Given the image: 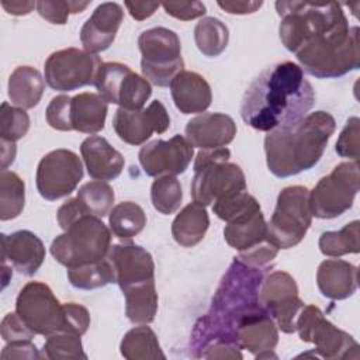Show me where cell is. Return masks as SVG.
Listing matches in <instances>:
<instances>
[{
	"instance_id": "6da1fadb",
	"label": "cell",
	"mask_w": 360,
	"mask_h": 360,
	"mask_svg": "<svg viewBox=\"0 0 360 360\" xmlns=\"http://www.w3.org/2000/svg\"><path fill=\"white\" fill-rule=\"evenodd\" d=\"M276 10L280 39L308 75L335 79L359 69V27H349L339 3L276 1Z\"/></svg>"
},
{
	"instance_id": "7a4b0ae2",
	"label": "cell",
	"mask_w": 360,
	"mask_h": 360,
	"mask_svg": "<svg viewBox=\"0 0 360 360\" xmlns=\"http://www.w3.org/2000/svg\"><path fill=\"white\" fill-rule=\"evenodd\" d=\"M315 103V91L294 62L266 68L246 89L240 117L249 127L270 132L300 122Z\"/></svg>"
},
{
	"instance_id": "3957f363",
	"label": "cell",
	"mask_w": 360,
	"mask_h": 360,
	"mask_svg": "<svg viewBox=\"0 0 360 360\" xmlns=\"http://www.w3.org/2000/svg\"><path fill=\"white\" fill-rule=\"evenodd\" d=\"M335 129L336 122L329 112L315 111L292 127L270 131L264 138L269 170L277 177H290L312 169Z\"/></svg>"
},
{
	"instance_id": "277c9868",
	"label": "cell",
	"mask_w": 360,
	"mask_h": 360,
	"mask_svg": "<svg viewBox=\"0 0 360 360\" xmlns=\"http://www.w3.org/2000/svg\"><path fill=\"white\" fill-rule=\"evenodd\" d=\"M228 148L201 149L194 160V177L190 186L193 200L204 207L235 191L246 190L245 173L229 162Z\"/></svg>"
},
{
	"instance_id": "5b68a950",
	"label": "cell",
	"mask_w": 360,
	"mask_h": 360,
	"mask_svg": "<svg viewBox=\"0 0 360 360\" xmlns=\"http://www.w3.org/2000/svg\"><path fill=\"white\" fill-rule=\"evenodd\" d=\"M111 248V232L94 215H83L51 243V255L58 263L70 269L96 263L107 257Z\"/></svg>"
},
{
	"instance_id": "8992f818",
	"label": "cell",
	"mask_w": 360,
	"mask_h": 360,
	"mask_svg": "<svg viewBox=\"0 0 360 360\" xmlns=\"http://www.w3.org/2000/svg\"><path fill=\"white\" fill-rule=\"evenodd\" d=\"M312 224L309 190L290 186L280 191L274 212L267 222V239L278 249L298 245Z\"/></svg>"
},
{
	"instance_id": "52a82bcc",
	"label": "cell",
	"mask_w": 360,
	"mask_h": 360,
	"mask_svg": "<svg viewBox=\"0 0 360 360\" xmlns=\"http://www.w3.org/2000/svg\"><path fill=\"white\" fill-rule=\"evenodd\" d=\"M138 45L142 53V75L155 86H170L172 80L184 70L181 44L174 31L165 27L149 28L139 35Z\"/></svg>"
},
{
	"instance_id": "ba28073f",
	"label": "cell",
	"mask_w": 360,
	"mask_h": 360,
	"mask_svg": "<svg viewBox=\"0 0 360 360\" xmlns=\"http://www.w3.org/2000/svg\"><path fill=\"white\" fill-rule=\"evenodd\" d=\"M360 188L357 160L342 162L309 191L312 217L332 219L352 208Z\"/></svg>"
},
{
	"instance_id": "9c48e42d",
	"label": "cell",
	"mask_w": 360,
	"mask_h": 360,
	"mask_svg": "<svg viewBox=\"0 0 360 360\" xmlns=\"http://www.w3.org/2000/svg\"><path fill=\"white\" fill-rule=\"evenodd\" d=\"M295 330L302 342L314 343L319 357L323 359H359V343L329 322L315 305H304L297 316Z\"/></svg>"
},
{
	"instance_id": "30bf717a",
	"label": "cell",
	"mask_w": 360,
	"mask_h": 360,
	"mask_svg": "<svg viewBox=\"0 0 360 360\" xmlns=\"http://www.w3.org/2000/svg\"><path fill=\"white\" fill-rule=\"evenodd\" d=\"M15 312L35 335L49 336L65 328L63 304L58 301L49 285L41 281H30L20 290Z\"/></svg>"
},
{
	"instance_id": "8fae6325",
	"label": "cell",
	"mask_w": 360,
	"mask_h": 360,
	"mask_svg": "<svg viewBox=\"0 0 360 360\" xmlns=\"http://www.w3.org/2000/svg\"><path fill=\"white\" fill-rule=\"evenodd\" d=\"M94 86L107 103L127 110H141L152 94L150 83L120 62H103Z\"/></svg>"
},
{
	"instance_id": "7c38bea8",
	"label": "cell",
	"mask_w": 360,
	"mask_h": 360,
	"mask_svg": "<svg viewBox=\"0 0 360 360\" xmlns=\"http://www.w3.org/2000/svg\"><path fill=\"white\" fill-rule=\"evenodd\" d=\"M100 56L77 48L56 51L45 60V80L58 91H72L79 87L94 84L101 65Z\"/></svg>"
},
{
	"instance_id": "4fadbf2b",
	"label": "cell",
	"mask_w": 360,
	"mask_h": 360,
	"mask_svg": "<svg viewBox=\"0 0 360 360\" xmlns=\"http://www.w3.org/2000/svg\"><path fill=\"white\" fill-rule=\"evenodd\" d=\"M83 177L80 158L69 149L46 153L37 167V190L42 198L55 201L69 195Z\"/></svg>"
},
{
	"instance_id": "5bb4252c",
	"label": "cell",
	"mask_w": 360,
	"mask_h": 360,
	"mask_svg": "<svg viewBox=\"0 0 360 360\" xmlns=\"http://www.w3.org/2000/svg\"><path fill=\"white\" fill-rule=\"evenodd\" d=\"M259 300L284 333L295 332L297 316L304 308L292 276L285 271H271L262 281Z\"/></svg>"
},
{
	"instance_id": "9a60e30c",
	"label": "cell",
	"mask_w": 360,
	"mask_h": 360,
	"mask_svg": "<svg viewBox=\"0 0 360 360\" xmlns=\"http://www.w3.org/2000/svg\"><path fill=\"white\" fill-rule=\"evenodd\" d=\"M194 156V146L183 135L169 141L155 139L143 145L138 153L139 163L148 176H176L184 173Z\"/></svg>"
},
{
	"instance_id": "2e32d148",
	"label": "cell",
	"mask_w": 360,
	"mask_h": 360,
	"mask_svg": "<svg viewBox=\"0 0 360 360\" xmlns=\"http://www.w3.org/2000/svg\"><path fill=\"white\" fill-rule=\"evenodd\" d=\"M112 127L120 139L138 146L145 143L153 132H166L170 127V117L166 107L159 100H153L146 108L141 110L120 107L114 114Z\"/></svg>"
},
{
	"instance_id": "e0dca14e",
	"label": "cell",
	"mask_w": 360,
	"mask_h": 360,
	"mask_svg": "<svg viewBox=\"0 0 360 360\" xmlns=\"http://www.w3.org/2000/svg\"><path fill=\"white\" fill-rule=\"evenodd\" d=\"M107 257L112 264L115 283L121 291L138 284L155 281V263L146 249L132 242L118 243L110 248Z\"/></svg>"
},
{
	"instance_id": "ac0fdd59",
	"label": "cell",
	"mask_w": 360,
	"mask_h": 360,
	"mask_svg": "<svg viewBox=\"0 0 360 360\" xmlns=\"http://www.w3.org/2000/svg\"><path fill=\"white\" fill-rule=\"evenodd\" d=\"M124 20L122 7L107 1L98 4L80 30V41L84 51L97 55L110 48Z\"/></svg>"
},
{
	"instance_id": "d6986e66",
	"label": "cell",
	"mask_w": 360,
	"mask_h": 360,
	"mask_svg": "<svg viewBox=\"0 0 360 360\" xmlns=\"http://www.w3.org/2000/svg\"><path fill=\"white\" fill-rule=\"evenodd\" d=\"M45 246L31 231L1 233V263H10L18 273L32 276L42 266Z\"/></svg>"
},
{
	"instance_id": "ffe728a7",
	"label": "cell",
	"mask_w": 360,
	"mask_h": 360,
	"mask_svg": "<svg viewBox=\"0 0 360 360\" xmlns=\"http://www.w3.org/2000/svg\"><path fill=\"white\" fill-rule=\"evenodd\" d=\"M236 338L240 349H246L256 359L277 357L273 349L278 342V332L266 309L245 316L236 328Z\"/></svg>"
},
{
	"instance_id": "44dd1931",
	"label": "cell",
	"mask_w": 360,
	"mask_h": 360,
	"mask_svg": "<svg viewBox=\"0 0 360 360\" xmlns=\"http://www.w3.org/2000/svg\"><path fill=\"white\" fill-rule=\"evenodd\" d=\"M236 135L232 117L222 112H205L191 118L186 125V138L200 149L224 148Z\"/></svg>"
},
{
	"instance_id": "7402d4cb",
	"label": "cell",
	"mask_w": 360,
	"mask_h": 360,
	"mask_svg": "<svg viewBox=\"0 0 360 360\" xmlns=\"http://www.w3.org/2000/svg\"><path fill=\"white\" fill-rule=\"evenodd\" d=\"M80 153L89 176L96 180L108 181L117 179L125 165L124 156L105 138L98 135L86 138L80 145Z\"/></svg>"
},
{
	"instance_id": "603a6c76",
	"label": "cell",
	"mask_w": 360,
	"mask_h": 360,
	"mask_svg": "<svg viewBox=\"0 0 360 360\" xmlns=\"http://www.w3.org/2000/svg\"><path fill=\"white\" fill-rule=\"evenodd\" d=\"M170 93L176 108L183 114L204 112L212 101L208 82L198 73L183 70L170 83Z\"/></svg>"
},
{
	"instance_id": "cb8c5ba5",
	"label": "cell",
	"mask_w": 360,
	"mask_h": 360,
	"mask_svg": "<svg viewBox=\"0 0 360 360\" xmlns=\"http://www.w3.org/2000/svg\"><path fill=\"white\" fill-rule=\"evenodd\" d=\"M316 284L323 297L346 300L357 290V267L340 259L323 260L316 271Z\"/></svg>"
},
{
	"instance_id": "d4e9b609",
	"label": "cell",
	"mask_w": 360,
	"mask_h": 360,
	"mask_svg": "<svg viewBox=\"0 0 360 360\" xmlns=\"http://www.w3.org/2000/svg\"><path fill=\"white\" fill-rule=\"evenodd\" d=\"M108 105L98 93H80L70 101V122L73 131L97 134L104 128Z\"/></svg>"
},
{
	"instance_id": "484cf974",
	"label": "cell",
	"mask_w": 360,
	"mask_h": 360,
	"mask_svg": "<svg viewBox=\"0 0 360 360\" xmlns=\"http://www.w3.org/2000/svg\"><path fill=\"white\" fill-rule=\"evenodd\" d=\"M210 226L208 212L198 202L187 204L172 222L173 239L183 248H193L202 240Z\"/></svg>"
},
{
	"instance_id": "4316f807",
	"label": "cell",
	"mask_w": 360,
	"mask_h": 360,
	"mask_svg": "<svg viewBox=\"0 0 360 360\" xmlns=\"http://www.w3.org/2000/svg\"><path fill=\"white\" fill-rule=\"evenodd\" d=\"M45 83L41 73L32 66H18L8 77V98L13 105L34 108L44 93Z\"/></svg>"
},
{
	"instance_id": "83f0119b",
	"label": "cell",
	"mask_w": 360,
	"mask_h": 360,
	"mask_svg": "<svg viewBox=\"0 0 360 360\" xmlns=\"http://www.w3.org/2000/svg\"><path fill=\"white\" fill-rule=\"evenodd\" d=\"M224 238L231 248L239 252L248 250L267 239V224L262 211L226 224Z\"/></svg>"
},
{
	"instance_id": "f1b7e54d",
	"label": "cell",
	"mask_w": 360,
	"mask_h": 360,
	"mask_svg": "<svg viewBox=\"0 0 360 360\" xmlns=\"http://www.w3.org/2000/svg\"><path fill=\"white\" fill-rule=\"evenodd\" d=\"M122 294L125 297V315L132 323L146 325L155 319L158 311L155 281L129 287Z\"/></svg>"
},
{
	"instance_id": "f546056e",
	"label": "cell",
	"mask_w": 360,
	"mask_h": 360,
	"mask_svg": "<svg viewBox=\"0 0 360 360\" xmlns=\"http://www.w3.org/2000/svg\"><path fill=\"white\" fill-rule=\"evenodd\" d=\"M121 354L128 360H156L166 359L160 349L158 336L155 332L146 326H136L128 330L120 345Z\"/></svg>"
},
{
	"instance_id": "4dcf8cb0",
	"label": "cell",
	"mask_w": 360,
	"mask_h": 360,
	"mask_svg": "<svg viewBox=\"0 0 360 360\" xmlns=\"http://www.w3.org/2000/svg\"><path fill=\"white\" fill-rule=\"evenodd\" d=\"M229 39L226 25L215 17H204L194 27V41L198 51L208 58L219 56Z\"/></svg>"
},
{
	"instance_id": "1f68e13d",
	"label": "cell",
	"mask_w": 360,
	"mask_h": 360,
	"mask_svg": "<svg viewBox=\"0 0 360 360\" xmlns=\"http://www.w3.org/2000/svg\"><path fill=\"white\" fill-rule=\"evenodd\" d=\"M108 224L117 238L131 239L145 228L146 215L141 205L132 201H122L111 208Z\"/></svg>"
},
{
	"instance_id": "d6a6232c",
	"label": "cell",
	"mask_w": 360,
	"mask_h": 360,
	"mask_svg": "<svg viewBox=\"0 0 360 360\" xmlns=\"http://www.w3.org/2000/svg\"><path fill=\"white\" fill-rule=\"evenodd\" d=\"M69 283L79 290H96L115 283V274L108 257L96 263L68 269Z\"/></svg>"
},
{
	"instance_id": "836d02e7",
	"label": "cell",
	"mask_w": 360,
	"mask_h": 360,
	"mask_svg": "<svg viewBox=\"0 0 360 360\" xmlns=\"http://www.w3.org/2000/svg\"><path fill=\"white\" fill-rule=\"evenodd\" d=\"M25 202V184L21 177L10 170L0 173V219L17 218Z\"/></svg>"
},
{
	"instance_id": "e575fe53",
	"label": "cell",
	"mask_w": 360,
	"mask_h": 360,
	"mask_svg": "<svg viewBox=\"0 0 360 360\" xmlns=\"http://www.w3.org/2000/svg\"><path fill=\"white\" fill-rule=\"evenodd\" d=\"M359 225L357 219L345 225L340 231H326L319 238V249L325 256L340 257L347 253H359Z\"/></svg>"
},
{
	"instance_id": "d590c367",
	"label": "cell",
	"mask_w": 360,
	"mask_h": 360,
	"mask_svg": "<svg viewBox=\"0 0 360 360\" xmlns=\"http://www.w3.org/2000/svg\"><path fill=\"white\" fill-rule=\"evenodd\" d=\"M212 211L219 219L229 224L262 210L257 200L253 195H250L246 190H243L231 193L214 201Z\"/></svg>"
},
{
	"instance_id": "8d00e7d4",
	"label": "cell",
	"mask_w": 360,
	"mask_h": 360,
	"mask_svg": "<svg viewBox=\"0 0 360 360\" xmlns=\"http://www.w3.org/2000/svg\"><path fill=\"white\" fill-rule=\"evenodd\" d=\"M76 197L79 198L87 214L103 218L110 214L115 194L112 187L107 181L93 180L83 184L79 188Z\"/></svg>"
},
{
	"instance_id": "74e56055",
	"label": "cell",
	"mask_w": 360,
	"mask_h": 360,
	"mask_svg": "<svg viewBox=\"0 0 360 360\" xmlns=\"http://www.w3.org/2000/svg\"><path fill=\"white\" fill-rule=\"evenodd\" d=\"M150 200L153 208L160 214L170 215L176 212L183 200L181 184L176 176H159L152 183Z\"/></svg>"
},
{
	"instance_id": "f35d334b",
	"label": "cell",
	"mask_w": 360,
	"mask_h": 360,
	"mask_svg": "<svg viewBox=\"0 0 360 360\" xmlns=\"http://www.w3.org/2000/svg\"><path fill=\"white\" fill-rule=\"evenodd\" d=\"M44 356L51 360H79L87 359L83 352L80 335L60 330L48 336L44 345Z\"/></svg>"
},
{
	"instance_id": "ab89813d",
	"label": "cell",
	"mask_w": 360,
	"mask_h": 360,
	"mask_svg": "<svg viewBox=\"0 0 360 360\" xmlns=\"http://www.w3.org/2000/svg\"><path fill=\"white\" fill-rule=\"evenodd\" d=\"M30 128V117L25 110L11 105L8 103L1 104L0 110V138L6 142H15L25 136Z\"/></svg>"
},
{
	"instance_id": "60d3db41",
	"label": "cell",
	"mask_w": 360,
	"mask_h": 360,
	"mask_svg": "<svg viewBox=\"0 0 360 360\" xmlns=\"http://www.w3.org/2000/svg\"><path fill=\"white\" fill-rule=\"evenodd\" d=\"M90 1H37V11L52 24H66L70 13H82Z\"/></svg>"
},
{
	"instance_id": "b9f144b4",
	"label": "cell",
	"mask_w": 360,
	"mask_h": 360,
	"mask_svg": "<svg viewBox=\"0 0 360 360\" xmlns=\"http://www.w3.org/2000/svg\"><path fill=\"white\" fill-rule=\"evenodd\" d=\"M70 101L72 97L59 94L51 100L46 107V122L58 131H73L70 122Z\"/></svg>"
},
{
	"instance_id": "7bdbcfd3",
	"label": "cell",
	"mask_w": 360,
	"mask_h": 360,
	"mask_svg": "<svg viewBox=\"0 0 360 360\" xmlns=\"http://www.w3.org/2000/svg\"><path fill=\"white\" fill-rule=\"evenodd\" d=\"M359 117H350L346 121V125L342 129L335 146L339 156L353 160L359 159Z\"/></svg>"
},
{
	"instance_id": "ee69618b",
	"label": "cell",
	"mask_w": 360,
	"mask_h": 360,
	"mask_svg": "<svg viewBox=\"0 0 360 360\" xmlns=\"http://www.w3.org/2000/svg\"><path fill=\"white\" fill-rule=\"evenodd\" d=\"M277 253H278V248H276L269 239H264L259 245L248 250L239 252L238 259L255 267H267V264L277 256Z\"/></svg>"
},
{
	"instance_id": "f6af8a7d",
	"label": "cell",
	"mask_w": 360,
	"mask_h": 360,
	"mask_svg": "<svg viewBox=\"0 0 360 360\" xmlns=\"http://www.w3.org/2000/svg\"><path fill=\"white\" fill-rule=\"evenodd\" d=\"M65 312V328L63 330L73 332L77 335H84L90 326V314L87 308L80 304L68 302L63 304Z\"/></svg>"
},
{
	"instance_id": "bcb514c9",
	"label": "cell",
	"mask_w": 360,
	"mask_h": 360,
	"mask_svg": "<svg viewBox=\"0 0 360 360\" xmlns=\"http://www.w3.org/2000/svg\"><path fill=\"white\" fill-rule=\"evenodd\" d=\"M1 338L4 342H15V340H31L35 333L22 322L17 312H10L1 319L0 326Z\"/></svg>"
},
{
	"instance_id": "7dc6e473",
	"label": "cell",
	"mask_w": 360,
	"mask_h": 360,
	"mask_svg": "<svg viewBox=\"0 0 360 360\" xmlns=\"http://www.w3.org/2000/svg\"><path fill=\"white\" fill-rule=\"evenodd\" d=\"M162 7L169 15L181 21H190L205 14V6L201 1H166Z\"/></svg>"
},
{
	"instance_id": "c3c4849f",
	"label": "cell",
	"mask_w": 360,
	"mask_h": 360,
	"mask_svg": "<svg viewBox=\"0 0 360 360\" xmlns=\"http://www.w3.org/2000/svg\"><path fill=\"white\" fill-rule=\"evenodd\" d=\"M0 357L3 360H7V359H41L42 356L39 354L37 346L31 340H15V342H8L3 347Z\"/></svg>"
},
{
	"instance_id": "681fc988",
	"label": "cell",
	"mask_w": 360,
	"mask_h": 360,
	"mask_svg": "<svg viewBox=\"0 0 360 360\" xmlns=\"http://www.w3.org/2000/svg\"><path fill=\"white\" fill-rule=\"evenodd\" d=\"M83 215H90V214L86 212V210L83 208V205L77 197L69 198L66 202H63L59 207V210L56 212L58 224L63 231L68 229L76 219H79Z\"/></svg>"
},
{
	"instance_id": "f907efd6",
	"label": "cell",
	"mask_w": 360,
	"mask_h": 360,
	"mask_svg": "<svg viewBox=\"0 0 360 360\" xmlns=\"http://www.w3.org/2000/svg\"><path fill=\"white\" fill-rule=\"evenodd\" d=\"M217 4L229 14H250L257 11L263 1H218Z\"/></svg>"
},
{
	"instance_id": "816d5d0a",
	"label": "cell",
	"mask_w": 360,
	"mask_h": 360,
	"mask_svg": "<svg viewBox=\"0 0 360 360\" xmlns=\"http://www.w3.org/2000/svg\"><path fill=\"white\" fill-rule=\"evenodd\" d=\"M125 7L128 8L129 14L138 20V21H142V20H146L148 17H150L158 8H159V3H150V1H125L124 3Z\"/></svg>"
},
{
	"instance_id": "f5cc1de1",
	"label": "cell",
	"mask_w": 360,
	"mask_h": 360,
	"mask_svg": "<svg viewBox=\"0 0 360 360\" xmlns=\"http://www.w3.org/2000/svg\"><path fill=\"white\" fill-rule=\"evenodd\" d=\"M1 6L8 14L25 15V14L31 13L34 10V7H37V3L35 1H7V0H3Z\"/></svg>"
},
{
	"instance_id": "db71d44e",
	"label": "cell",
	"mask_w": 360,
	"mask_h": 360,
	"mask_svg": "<svg viewBox=\"0 0 360 360\" xmlns=\"http://www.w3.org/2000/svg\"><path fill=\"white\" fill-rule=\"evenodd\" d=\"M15 152V142L1 141V170H7V166L14 162Z\"/></svg>"
}]
</instances>
